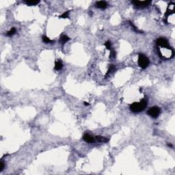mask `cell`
Listing matches in <instances>:
<instances>
[{
	"label": "cell",
	"mask_w": 175,
	"mask_h": 175,
	"mask_svg": "<svg viewBox=\"0 0 175 175\" xmlns=\"http://www.w3.org/2000/svg\"><path fill=\"white\" fill-rule=\"evenodd\" d=\"M147 103H148L147 99L144 98L140 102H135V103H133L132 104H131L130 110L131 111L135 112V113L144 111L147 106Z\"/></svg>",
	"instance_id": "obj_1"
},
{
	"label": "cell",
	"mask_w": 175,
	"mask_h": 175,
	"mask_svg": "<svg viewBox=\"0 0 175 175\" xmlns=\"http://www.w3.org/2000/svg\"><path fill=\"white\" fill-rule=\"evenodd\" d=\"M150 64L149 59L145 56L144 54L139 53L138 54V65L142 69H146L149 66Z\"/></svg>",
	"instance_id": "obj_2"
},
{
	"label": "cell",
	"mask_w": 175,
	"mask_h": 175,
	"mask_svg": "<svg viewBox=\"0 0 175 175\" xmlns=\"http://www.w3.org/2000/svg\"><path fill=\"white\" fill-rule=\"evenodd\" d=\"M161 114V109L159 107L154 106L150 107L147 111V114L153 118H157Z\"/></svg>",
	"instance_id": "obj_3"
},
{
	"label": "cell",
	"mask_w": 175,
	"mask_h": 175,
	"mask_svg": "<svg viewBox=\"0 0 175 175\" xmlns=\"http://www.w3.org/2000/svg\"><path fill=\"white\" fill-rule=\"evenodd\" d=\"M156 44L159 47H161L165 48V49H170V50H172V49L170 48L168 40L166 38H157V40H156Z\"/></svg>",
	"instance_id": "obj_4"
},
{
	"label": "cell",
	"mask_w": 175,
	"mask_h": 175,
	"mask_svg": "<svg viewBox=\"0 0 175 175\" xmlns=\"http://www.w3.org/2000/svg\"><path fill=\"white\" fill-rule=\"evenodd\" d=\"M151 3L150 1H132V4L138 8H145L149 6Z\"/></svg>",
	"instance_id": "obj_5"
},
{
	"label": "cell",
	"mask_w": 175,
	"mask_h": 175,
	"mask_svg": "<svg viewBox=\"0 0 175 175\" xmlns=\"http://www.w3.org/2000/svg\"><path fill=\"white\" fill-rule=\"evenodd\" d=\"M83 140L88 142V143H93V142H95V138L90 135V134L88 133H85L84 135H83Z\"/></svg>",
	"instance_id": "obj_6"
},
{
	"label": "cell",
	"mask_w": 175,
	"mask_h": 175,
	"mask_svg": "<svg viewBox=\"0 0 175 175\" xmlns=\"http://www.w3.org/2000/svg\"><path fill=\"white\" fill-rule=\"evenodd\" d=\"M96 7L100 9H105L107 6V4L105 1H99L96 3Z\"/></svg>",
	"instance_id": "obj_7"
},
{
	"label": "cell",
	"mask_w": 175,
	"mask_h": 175,
	"mask_svg": "<svg viewBox=\"0 0 175 175\" xmlns=\"http://www.w3.org/2000/svg\"><path fill=\"white\" fill-rule=\"evenodd\" d=\"M70 38L64 34H62L60 37V43H61L62 45H64L66 43H67L69 40H70Z\"/></svg>",
	"instance_id": "obj_8"
},
{
	"label": "cell",
	"mask_w": 175,
	"mask_h": 175,
	"mask_svg": "<svg viewBox=\"0 0 175 175\" xmlns=\"http://www.w3.org/2000/svg\"><path fill=\"white\" fill-rule=\"evenodd\" d=\"M63 68V64H62V62L61 61V60H58L56 62H55V66H54V70H60Z\"/></svg>",
	"instance_id": "obj_9"
},
{
	"label": "cell",
	"mask_w": 175,
	"mask_h": 175,
	"mask_svg": "<svg viewBox=\"0 0 175 175\" xmlns=\"http://www.w3.org/2000/svg\"><path fill=\"white\" fill-rule=\"evenodd\" d=\"M95 142H107L110 139L109 138H105V137H102V136H95Z\"/></svg>",
	"instance_id": "obj_10"
},
{
	"label": "cell",
	"mask_w": 175,
	"mask_h": 175,
	"mask_svg": "<svg viewBox=\"0 0 175 175\" xmlns=\"http://www.w3.org/2000/svg\"><path fill=\"white\" fill-rule=\"evenodd\" d=\"M116 71V66H114V65H113V64H111V65H110V67H109V69H108V70H107V72L106 75H105V77H107L108 75L110 74H111V73H113L114 72H115Z\"/></svg>",
	"instance_id": "obj_11"
},
{
	"label": "cell",
	"mask_w": 175,
	"mask_h": 175,
	"mask_svg": "<svg viewBox=\"0 0 175 175\" xmlns=\"http://www.w3.org/2000/svg\"><path fill=\"white\" fill-rule=\"evenodd\" d=\"M24 2L27 5H36L40 2L39 1H36V0H28V1H24Z\"/></svg>",
	"instance_id": "obj_12"
},
{
	"label": "cell",
	"mask_w": 175,
	"mask_h": 175,
	"mask_svg": "<svg viewBox=\"0 0 175 175\" xmlns=\"http://www.w3.org/2000/svg\"><path fill=\"white\" fill-rule=\"evenodd\" d=\"M16 32V28H15V27H12L10 31H8V32H7L6 35H7L8 36H13Z\"/></svg>",
	"instance_id": "obj_13"
},
{
	"label": "cell",
	"mask_w": 175,
	"mask_h": 175,
	"mask_svg": "<svg viewBox=\"0 0 175 175\" xmlns=\"http://www.w3.org/2000/svg\"><path fill=\"white\" fill-rule=\"evenodd\" d=\"M42 39H43V41L45 43H53V40H51L49 38H48L47 36H43Z\"/></svg>",
	"instance_id": "obj_14"
},
{
	"label": "cell",
	"mask_w": 175,
	"mask_h": 175,
	"mask_svg": "<svg viewBox=\"0 0 175 175\" xmlns=\"http://www.w3.org/2000/svg\"><path fill=\"white\" fill-rule=\"evenodd\" d=\"M69 12H70V10H68V11H66V12H65L63 13V14H62L61 16H59V18H60V19H68V18H69Z\"/></svg>",
	"instance_id": "obj_15"
},
{
	"label": "cell",
	"mask_w": 175,
	"mask_h": 175,
	"mask_svg": "<svg viewBox=\"0 0 175 175\" xmlns=\"http://www.w3.org/2000/svg\"><path fill=\"white\" fill-rule=\"evenodd\" d=\"M104 45L105 46V47H106V49H107V50H110L111 51V42L110 41H107V42H105V44H104Z\"/></svg>",
	"instance_id": "obj_16"
},
{
	"label": "cell",
	"mask_w": 175,
	"mask_h": 175,
	"mask_svg": "<svg viewBox=\"0 0 175 175\" xmlns=\"http://www.w3.org/2000/svg\"><path fill=\"white\" fill-rule=\"evenodd\" d=\"M4 166H5V164H4V162L1 160V161H0V172H2V171H3L4 168Z\"/></svg>",
	"instance_id": "obj_17"
},
{
	"label": "cell",
	"mask_w": 175,
	"mask_h": 175,
	"mask_svg": "<svg viewBox=\"0 0 175 175\" xmlns=\"http://www.w3.org/2000/svg\"><path fill=\"white\" fill-rule=\"evenodd\" d=\"M116 51H114V50H111V53H110V58H115L116 57Z\"/></svg>",
	"instance_id": "obj_18"
},
{
	"label": "cell",
	"mask_w": 175,
	"mask_h": 175,
	"mask_svg": "<svg viewBox=\"0 0 175 175\" xmlns=\"http://www.w3.org/2000/svg\"><path fill=\"white\" fill-rule=\"evenodd\" d=\"M84 105H85V106H88V105H90V104H89V103H87V102H84Z\"/></svg>",
	"instance_id": "obj_19"
},
{
	"label": "cell",
	"mask_w": 175,
	"mask_h": 175,
	"mask_svg": "<svg viewBox=\"0 0 175 175\" xmlns=\"http://www.w3.org/2000/svg\"><path fill=\"white\" fill-rule=\"evenodd\" d=\"M168 145L169 146H171V147H172V144H168Z\"/></svg>",
	"instance_id": "obj_20"
}]
</instances>
